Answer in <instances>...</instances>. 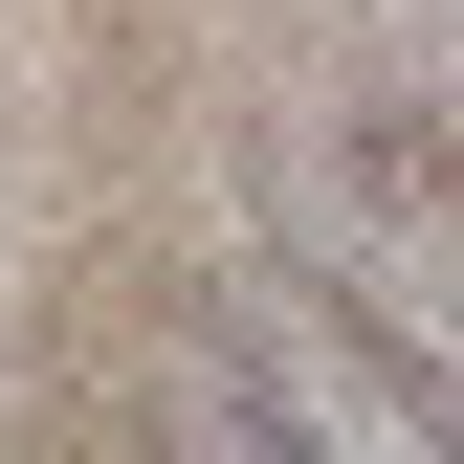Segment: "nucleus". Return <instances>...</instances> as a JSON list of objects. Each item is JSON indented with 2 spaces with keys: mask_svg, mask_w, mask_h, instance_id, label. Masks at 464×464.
I'll list each match as a JSON object with an SVG mask.
<instances>
[{
  "mask_svg": "<svg viewBox=\"0 0 464 464\" xmlns=\"http://www.w3.org/2000/svg\"><path fill=\"white\" fill-rule=\"evenodd\" d=\"M244 199H266L287 287L420 398V442H464V155L420 133V89H310V111H266V133H244Z\"/></svg>",
  "mask_w": 464,
  "mask_h": 464,
  "instance_id": "f257e3e1",
  "label": "nucleus"
},
{
  "mask_svg": "<svg viewBox=\"0 0 464 464\" xmlns=\"http://www.w3.org/2000/svg\"><path fill=\"white\" fill-rule=\"evenodd\" d=\"M155 420H178V442H266V464H310V442H376V464H398L420 398H398L310 287H221V310L178 332V376H155Z\"/></svg>",
  "mask_w": 464,
  "mask_h": 464,
  "instance_id": "f03ea898",
  "label": "nucleus"
},
{
  "mask_svg": "<svg viewBox=\"0 0 464 464\" xmlns=\"http://www.w3.org/2000/svg\"><path fill=\"white\" fill-rule=\"evenodd\" d=\"M420 133L464 155V0H420Z\"/></svg>",
  "mask_w": 464,
  "mask_h": 464,
  "instance_id": "7ed1b4c3",
  "label": "nucleus"
}]
</instances>
